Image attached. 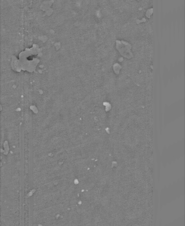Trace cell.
<instances>
[{"mask_svg":"<svg viewBox=\"0 0 185 226\" xmlns=\"http://www.w3.org/2000/svg\"><path fill=\"white\" fill-rule=\"evenodd\" d=\"M131 46L130 44L125 41H117V48L120 54L126 58L130 59L133 55L130 52Z\"/></svg>","mask_w":185,"mask_h":226,"instance_id":"6da1fadb","label":"cell"},{"mask_svg":"<svg viewBox=\"0 0 185 226\" xmlns=\"http://www.w3.org/2000/svg\"><path fill=\"white\" fill-rule=\"evenodd\" d=\"M153 8H150V9L148 10L147 11L146 13V17H147L148 18H149L150 17V16H151V15H152V13H153Z\"/></svg>","mask_w":185,"mask_h":226,"instance_id":"7a4b0ae2","label":"cell"}]
</instances>
